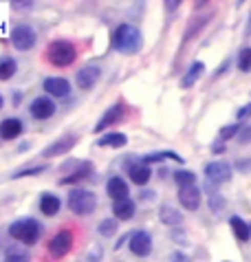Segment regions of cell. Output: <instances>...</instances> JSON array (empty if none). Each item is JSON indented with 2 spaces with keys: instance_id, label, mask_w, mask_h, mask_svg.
Returning <instances> with one entry per match:
<instances>
[{
  "instance_id": "cell-8",
  "label": "cell",
  "mask_w": 251,
  "mask_h": 262,
  "mask_svg": "<svg viewBox=\"0 0 251 262\" xmlns=\"http://www.w3.org/2000/svg\"><path fill=\"white\" fill-rule=\"evenodd\" d=\"M71 249H73V234L69 229L57 231V234L51 238V243H49V253L53 258H64Z\"/></svg>"
},
{
  "instance_id": "cell-31",
  "label": "cell",
  "mask_w": 251,
  "mask_h": 262,
  "mask_svg": "<svg viewBox=\"0 0 251 262\" xmlns=\"http://www.w3.org/2000/svg\"><path fill=\"white\" fill-rule=\"evenodd\" d=\"M5 262H29V258L25 256V253H20V251H9L7 253V258Z\"/></svg>"
},
{
  "instance_id": "cell-24",
  "label": "cell",
  "mask_w": 251,
  "mask_h": 262,
  "mask_svg": "<svg viewBox=\"0 0 251 262\" xmlns=\"http://www.w3.org/2000/svg\"><path fill=\"white\" fill-rule=\"evenodd\" d=\"M128 143V137L121 135V133H110V135H104L101 139L97 141V145L101 148H123Z\"/></svg>"
},
{
  "instance_id": "cell-5",
  "label": "cell",
  "mask_w": 251,
  "mask_h": 262,
  "mask_svg": "<svg viewBox=\"0 0 251 262\" xmlns=\"http://www.w3.org/2000/svg\"><path fill=\"white\" fill-rule=\"evenodd\" d=\"M35 42H38V35H35L33 27H29V25H18V27H13V31H11V45L16 47L18 51H29V49H33Z\"/></svg>"
},
{
  "instance_id": "cell-7",
  "label": "cell",
  "mask_w": 251,
  "mask_h": 262,
  "mask_svg": "<svg viewBox=\"0 0 251 262\" xmlns=\"http://www.w3.org/2000/svg\"><path fill=\"white\" fill-rule=\"evenodd\" d=\"M77 143V137L75 135H64L60 139H55L53 143H49L47 148L42 150V157L44 159H53V157H62V155H69V152L75 148Z\"/></svg>"
},
{
  "instance_id": "cell-4",
  "label": "cell",
  "mask_w": 251,
  "mask_h": 262,
  "mask_svg": "<svg viewBox=\"0 0 251 262\" xmlns=\"http://www.w3.org/2000/svg\"><path fill=\"white\" fill-rule=\"evenodd\" d=\"M69 209L75 216H91L97 209V196L88 190H73L69 194Z\"/></svg>"
},
{
  "instance_id": "cell-22",
  "label": "cell",
  "mask_w": 251,
  "mask_h": 262,
  "mask_svg": "<svg viewBox=\"0 0 251 262\" xmlns=\"http://www.w3.org/2000/svg\"><path fill=\"white\" fill-rule=\"evenodd\" d=\"M203 73H205V64H203V62H194V64H192V67L187 69L185 75H183L181 86H183V89H190V86H194L196 79L201 77Z\"/></svg>"
},
{
  "instance_id": "cell-16",
  "label": "cell",
  "mask_w": 251,
  "mask_h": 262,
  "mask_svg": "<svg viewBox=\"0 0 251 262\" xmlns=\"http://www.w3.org/2000/svg\"><path fill=\"white\" fill-rule=\"evenodd\" d=\"M137 212V203L130 201V199H123V201H117L113 205V214L117 221H130Z\"/></svg>"
},
{
  "instance_id": "cell-26",
  "label": "cell",
  "mask_w": 251,
  "mask_h": 262,
  "mask_svg": "<svg viewBox=\"0 0 251 262\" xmlns=\"http://www.w3.org/2000/svg\"><path fill=\"white\" fill-rule=\"evenodd\" d=\"M16 69H18V64H16V60H11V57H3L0 60V79H11L13 77V73H16Z\"/></svg>"
},
{
  "instance_id": "cell-39",
  "label": "cell",
  "mask_w": 251,
  "mask_h": 262,
  "mask_svg": "<svg viewBox=\"0 0 251 262\" xmlns=\"http://www.w3.org/2000/svg\"><path fill=\"white\" fill-rule=\"evenodd\" d=\"M3 104H5V101H3V95H0V108H3Z\"/></svg>"
},
{
  "instance_id": "cell-30",
  "label": "cell",
  "mask_w": 251,
  "mask_h": 262,
  "mask_svg": "<svg viewBox=\"0 0 251 262\" xmlns=\"http://www.w3.org/2000/svg\"><path fill=\"white\" fill-rule=\"evenodd\" d=\"M47 172V165H35V167H27V170H20L13 174V179H22V177H35V174Z\"/></svg>"
},
{
  "instance_id": "cell-13",
  "label": "cell",
  "mask_w": 251,
  "mask_h": 262,
  "mask_svg": "<svg viewBox=\"0 0 251 262\" xmlns=\"http://www.w3.org/2000/svg\"><path fill=\"white\" fill-rule=\"evenodd\" d=\"M42 86H44V91H47V95H51V97H66L71 93V84H69V79H64V77H47Z\"/></svg>"
},
{
  "instance_id": "cell-17",
  "label": "cell",
  "mask_w": 251,
  "mask_h": 262,
  "mask_svg": "<svg viewBox=\"0 0 251 262\" xmlns=\"http://www.w3.org/2000/svg\"><path fill=\"white\" fill-rule=\"evenodd\" d=\"M60 207H62V201L57 199L55 194H42L40 196V212L44 216H57V212H60Z\"/></svg>"
},
{
  "instance_id": "cell-27",
  "label": "cell",
  "mask_w": 251,
  "mask_h": 262,
  "mask_svg": "<svg viewBox=\"0 0 251 262\" xmlns=\"http://www.w3.org/2000/svg\"><path fill=\"white\" fill-rule=\"evenodd\" d=\"M117 227H119V225H117V221L115 218H106V221H101L99 223V227H97V231L101 236H115L117 234Z\"/></svg>"
},
{
  "instance_id": "cell-36",
  "label": "cell",
  "mask_w": 251,
  "mask_h": 262,
  "mask_svg": "<svg viewBox=\"0 0 251 262\" xmlns=\"http://www.w3.org/2000/svg\"><path fill=\"white\" fill-rule=\"evenodd\" d=\"M170 262H187V258L183 256L181 251H176V253H172V258H170Z\"/></svg>"
},
{
  "instance_id": "cell-9",
  "label": "cell",
  "mask_w": 251,
  "mask_h": 262,
  "mask_svg": "<svg viewBox=\"0 0 251 262\" xmlns=\"http://www.w3.org/2000/svg\"><path fill=\"white\" fill-rule=\"evenodd\" d=\"M99 77H101V69L97 67V64H86L84 69L77 71L75 82L82 91H91V89H95V84L99 82Z\"/></svg>"
},
{
  "instance_id": "cell-10",
  "label": "cell",
  "mask_w": 251,
  "mask_h": 262,
  "mask_svg": "<svg viewBox=\"0 0 251 262\" xmlns=\"http://www.w3.org/2000/svg\"><path fill=\"white\" fill-rule=\"evenodd\" d=\"M130 251L135 253L137 258H145L150 256L152 251V236L148 231H135L130 236Z\"/></svg>"
},
{
  "instance_id": "cell-25",
  "label": "cell",
  "mask_w": 251,
  "mask_h": 262,
  "mask_svg": "<svg viewBox=\"0 0 251 262\" xmlns=\"http://www.w3.org/2000/svg\"><path fill=\"white\" fill-rule=\"evenodd\" d=\"M174 181L179 187H192V185H196V174L192 170H176Z\"/></svg>"
},
{
  "instance_id": "cell-38",
  "label": "cell",
  "mask_w": 251,
  "mask_h": 262,
  "mask_svg": "<svg viewBox=\"0 0 251 262\" xmlns=\"http://www.w3.org/2000/svg\"><path fill=\"white\" fill-rule=\"evenodd\" d=\"M247 33L251 35V18H249V23H247Z\"/></svg>"
},
{
  "instance_id": "cell-29",
  "label": "cell",
  "mask_w": 251,
  "mask_h": 262,
  "mask_svg": "<svg viewBox=\"0 0 251 262\" xmlns=\"http://www.w3.org/2000/svg\"><path fill=\"white\" fill-rule=\"evenodd\" d=\"M236 135H240V126H238V123H229V126L220 128V139H223V141L234 139Z\"/></svg>"
},
{
  "instance_id": "cell-35",
  "label": "cell",
  "mask_w": 251,
  "mask_h": 262,
  "mask_svg": "<svg viewBox=\"0 0 251 262\" xmlns=\"http://www.w3.org/2000/svg\"><path fill=\"white\" fill-rule=\"evenodd\" d=\"M238 141H240V143H249V141H251V128H245V130H242L240 137H238Z\"/></svg>"
},
{
  "instance_id": "cell-28",
  "label": "cell",
  "mask_w": 251,
  "mask_h": 262,
  "mask_svg": "<svg viewBox=\"0 0 251 262\" xmlns=\"http://www.w3.org/2000/svg\"><path fill=\"white\" fill-rule=\"evenodd\" d=\"M238 69H240L242 73H249V71H251V49H242V51H240Z\"/></svg>"
},
{
  "instance_id": "cell-19",
  "label": "cell",
  "mask_w": 251,
  "mask_h": 262,
  "mask_svg": "<svg viewBox=\"0 0 251 262\" xmlns=\"http://www.w3.org/2000/svg\"><path fill=\"white\" fill-rule=\"evenodd\" d=\"M128 177H130V181L132 183H137V185H145L148 181H150V177H152V170L148 165H130L128 167Z\"/></svg>"
},
{
  "instance_id": "cell-18",
  "label": "cell",
  "mask_w": 251,
  "mask_h": 262,
  "mask_svg": "<svg viewBox=\"0 0 251 262\" xmlns=\"http://www.w3.org/2000/svg\"><path fill=\"white\" fill-rule=\"evenodd\" d=\"M22 135V121L16 117H9L0 123V137L3 139H16V137Z\"/></svg>"
},
{
  "instance_id": "cell-20",
  "label": "cell",
  "mask_w": 251,
  "mask_h": 262,
  "mask_svg": "<svg viewBox=\"0 0 251 262\" xmlns=\"http://www.w3.org/2000/svg\"><path fill=\"white\" fill-rule=\"evenodd\" d=\"M161 221H163V225H168V227H179V225H183V214L179 212V209L170 207V205H163L161 207Z\"/></svg>"
},
{
  "instance_id": "cell-1",
  "label": "cell",
  "mask_w": 251,
  "mask_h": 262,
  "mask_svg": "<svg viewBox=\"0 0 251 262\" xmlns=\"http://www.w3.org/2000/svg\"><path fill=\"white\" fill-rule=\"evenodd\" d=\"M113 47L121 55H137L143 49V35L135 25L121 23L113 31Z\"/></svg>"
},
{
  "instance_id": "cell-23",
  "label": "cell",
  "mask_w": 251,
  "mask_h": 262,
  "mask_svg": "<svg viewBox=\"0 0 251 262\" xmlns=\"http://www.w3.org/2000/svg\"><path fill=\"white\" fill-rule=\"evenodd\" d=\"M229 225H232L234 234H236V238H238L240 243H247V240L251 238V227H249V225H247L245 221H242L240 216H232Z\"/></svg>"
},
{
  "instance_id": "cell-14",
  "label": "cell",
  "mask_w": 251,
  "mask_h": 262,
  "mask_svg": "<svg viewBox=\"0 0 251 262\" xmlns=\"http://www.w3.org/2000/svg\"><path fill=\"white\" fill-rule=\"evenodd\" d=\"M179 203L190 212H196L198 205H201V190L196 185L192 187H181L179 190Z\"/></svg>"
},
{
  "instance_id": "cell-11",
  "label": "cell",
  "mask_w": 251,
  "mask_h": 262,
  "mask_svg": "<svg viewBox=\"0 0 251 262\" xmlns=\"http://www.w3.org/2000/svg\"><path fill=\"white\" fill-rule=\"evenodd\" d=\"M123 115H126V106L121 104H115V106H110L108 111L101 115V119L97 121V126H95V133H101V130H106L108 126H115L117 121H121L123 119Z\"/></svg>"
},
{
  "instance_id": "cell-3",
  "label": "cell",
  "mask_w": 251,
  "mask_h": 262,
  "mask_svg": "<svg viewBox=\"0 0 251 262\" xmlns=\"http://www.w3.org/2000/svg\"><path fill=\"white\" fill-rule=\"evenodd\" d=\"M42 227L35 218H20L9 225V236L22 245H35L40 240Z\"/></svg>"
},
{
  "instance_id": "cell-40",
  "label": "cell",
  "mask_w": 251,
  "mask_h": 262,
  "mask_svg": "<svg viewBox=\"0 0 251 262\" xmlns=\"http://www.w3.org/2000/svg\"><path fill=\"white\" fill-rule=\"evenodd\" d=\"M249 227H251V225H249Z\"/></svg>"
},
{
  "instance_id": "cell-15",
  "label": "cell",
  "mask_w": 251,
  "mask_h": 262,
  "mask_svg": "<svg viewBox=\"0 0 251 262\" xmlns=\"http://www.w3.org/2000/svg\"><path fill=\"white\" fill-rule=\"evenodd\" d=\"M106 192L108 196L113 199L115 203L117 201H123V199H128V183L121 179V177H113V179H108V183H106Z\"/></svg>"
},
{
  "instance_id": "cell-2",
  "label": "cell",
  "mask_w": 251,
  "mask_h": 262,
  "mask_svg": "<svg viewBox=\"0 0 251 262\" xmlns=\"http://www.w3.org/2000/svg\"><path fill=\"white\" fill-rule=\"evenodd\" d=\"M47 60H49L51 67L66 69L77 60V49L69 40H53L47 49Z\"/></svg>"
},
{
  "instance_id": "cell-34",
  "label": "cell",
  "mask_w": 251,
  "mask_h": 262,
  "mask_svg": "<svg viewBox=\"0 0 251 262\" xmlns=\"http://www.w3.org/2000/svg\"><path fill=\"white\" fill-rule=\"evenodd\" d=\"M247 117H251V101H249L247 106H242L240 111H238V119H240V121H242V119H247Z\"/></svg>"
},
{
  "instance_id": "cell-12",
  "label": "cell",
  "mask_w": 251,
  "mask_h": 262,
  "mask_svg": "<svg viewBox=\"0 0 251 262\" xmlns=\"http://www.w3.org/2000/svg\"><path fill=\"white\" fill-rule=\"evenodd\" d=\"M31 115L35 119H49V117H53L55 115V101L51 99V97H35L31 101Z\"/></svg>"
},
{
  "instance_id": "cell-32",
  "label": "cell",
  "mask_w": 251,
  "mask_h": 262,
  "mask_svg": "<svg viewBox=\"0 0 251 262\" xmlns=\"http://www.w3.org/2000/svg\"><path fill=\"white\" fill-rule=\"evenodd\" d=\"M11 9L13 11H31L33 3H11Z\"/></svg>"
},
{
  "instance_id": "cell-33",
  "label": "cell",
  "mask_w": 251,
  "mask_h": 262,
  "mask_svg": "<svg viewBox=\"0 0 251 262\" xmlns=\"http://www.w3.org/2000/svg\"><path fill=\"white\" fill-rule=\"evenodd\" d=\"M223 205H225V199H223V196H212V209H214V212H220V209H223Z\"/></svg>"
},
{
  "instance_id": "cell-21",
  "label": "cell",
  "mask_w": 251,
  "mask_h": 262,
  "mask_svg": "<svg viewBox=\"0 0 251 262\" xmlns=\"http://www.w3.org/2000/svg\"><path fill=\"white\" fill-rule=\"evenodd\" d=\"M91 172H93V165L86 161L82 167H77V170L73 172V174H66L64 179H60V185H73V183H79V181H84V179L91 177Z\"/></svg>"
},
{
  "instance_id": "cell-37",
  "label": "cell",
  "mask_w": 251,
  "mask_h": 262,
  "mask_svg": "<svg viewBox=\"0 0 251 262\" xmlns=\"http://www.w3.org/2000/svg\"><path fill=\"white\" fill-rule=\"evenodd\" d=\"M223 148H225V145H223V139H220L218 143H214V145H212V150H214V152H223Z\"/></svg>"
},
{
  "instance_id": "cell-6",
  "label": "cell",
  "mask_w": 251,
  "mask_h": 262,
  "mask_svg": "<svg viewBox=\"0 0 251 262\" xmlns=\"http://www.w3.org/2000/svg\"><path fill=\"white\" fill-rule=\"evenodd\" d=\"M205 179L214 185H223L232 181V165L227 161H212L205 165Z\"/></svg>"
}]
</instances>
